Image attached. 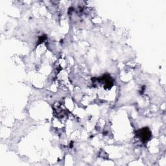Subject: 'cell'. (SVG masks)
<instances>
[{"instance_id":"cell-1","label":"cell","mask_w":166,"mask_h":166,"mask_svg":"<svg viewBox=\"0 0 166 166\" xmlns=\"http://www.w3.org/2000/svg\"><path fill=\"white\" fill-rule=\"evenodd\" d=\"M142 135H141V137L143 139V141L145 142L147 141L149 138L151 136V132L149 130H143L142 131Z\"/></svg>"}]
</instances>
